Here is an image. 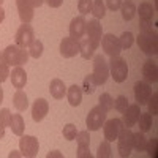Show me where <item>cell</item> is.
<instances>
[{
  "instance_id": "obj_1",
  "label": "cell",
  "mask_w": 158,
  "mask_h": 158,
  "mask_svg": "<svg viewBox=\"0 0 158 158\" xmlns=\"http://www.w3.org/2000/svg\"><path fill=\"white\" fill-rule=\"evenodd\" d=\"M139 49L146 56H156L158 54V35L152 27L141 29L139 36L136 38Z\"/></svg>"
},
{
  "instance_id": "obj_2",
  "label": "cell",
  "mask_w": 158,
  "mask_h": 158,
  "mask_svg": "<svg viewBox=\"0 0 158 158\" xmlns=\"http://www.w3.org/2000/svg\"><path fill=\"white\" fill-rule=\"evenodd\" d=\"M3 57L10 67H19V65L22 67L24 63H27L30 56H29V51H25L24 48L18 44H10L3 51Z\"/></svg>"
},
{
  "instance_id": "obj_3",
  "label": "cell",
  "mask_w": 158,
  "mask_h": 158,
  "mask_svg": "<svg viewBox=\"0 0 158 158\" xmlns=\"http://www.w3.org/2000/svg\"><path fill=\"white\" fill-rule=\"evenodd\" d=\"M109 74L112 76L114 81L118 82V84H122L123 81H127V77H128V65H127L125 59H122L120 56L111 57Z\"/></svg>"
},
{
  "instance_id": "obj_4",
  "label": "cell",
  "mask_w": 158,
  "mask_h": 158,
  "mask_svg": "<svg viewBox=\"0 0 158 158\" xmlns=\"http://www.w3.org/2000/svg\"><path fill=\"white\" fill-rule=\"evenodd\" d=\"M92 76H94L97 85H103L108 81V77H109V63L106 62L104 56L98 54V56L94 57V73H92Z\"/></svg>"
},
{
  "instance_id": "obj_5",
  "label": "cell",
  "mask_w": 158,
  "mask_h": 158,
  "mask_svg": "<svg viewBox=\"0 0 158 158\" xmlns=\"http://www.w3.org/2000/svg\"><path fill=\"white\" fill-rule=\"evenodd\" d=\"M108 117V111L104 109L101 104H97L95 108H92L90 112L87 114V118H85V123H87V128L90 131H97L103 127L104 120Z\"/></svg>"
},
{
  "instance_id": "obj_6",
  "label": "cell",
  "mask_w": 158,
  "mask_h": 158,
  "mask_svg": "<svg viewBox=\"0 0 158 158\" xmlns=\"http://www.w3.org/2000/svg\"><path fill=\"white\" fill-rule=\"evenodd\" d=\"M117 149H118V155L122 158L130 156L131 150H133V131L130 128H122L120 133L117 136Z\"/></svg>"
},
{
  "instance_id": "obj_7",
  "label": "cell",
  "mask_w": 158,
  "mask_h": 158,
  "mask_svg": "<svg viewBox=\"0 0 158 158\" xmlns=\"http://www.w3.org/2000/svg\"><path fill=\"white\" fill-rule=\"evenodd\" d=\"M19 149H21V155L25 156V158H33L36 156L38 153V149H40V144H38V139L35 136H27V135H22L21 139H19Z\"/></svg>"
},
{
  "instance_id": "obj_8",
  "label": "cell",
  "mask_w": 158,
  "mask_h": 158,
  "mask_svg": "<svg viewBox=\"0 0 158 158\" xmlns=\"http://www.w3.org/2000/svg\"><path fill=\"white\" fill-rule=\"evenodd\" d=\"M103 51H104V54L109 56V57H115V56H120V43H118V38L112 33H106L103 38H101V41H100Z\"/></svg>"
},
{
  "instance_id": "obj_9",
  "label": "cell",
  "mask_w": 158,
  "mask_h": 158,
  "mask_svg": "<svg viewBox=\"0 0 158 158\" xmlns=\"http://www.w3.org/2000/svg\"><path fill=\"white\" fill-rule=\"evenodd\" d=\"M123 128V123L120 118H106L103 123V133H104V139L112 142L117 139L120 130Z\"/></svg>"
},
{
  "instance_id": "obj_10",
  "label": "cell",
  "mask_w": 158,
  "mask_h": 158,
  "mask_svg": "<svg viewBox=\"0 0 158 158\" xmlns=\"http://www.w3.org/2000/svg\"><path fill=\"white\" fill-rule=\"evenodd\" d=\"M33 40H35L33 27H32V25H29V24H22L21 27L18 29L16 36H15L16 44L25 49V48H29V46H30V43L33 41Z\"/></svg>"
},
{
  "instance_id": "obj_11",
  "label": "cell",
  "mask_w": 158,
  "mask_h": 158,
  "mask_svg": "<svg viewBox=\"0 0 158 158\" xmlns=\"http://www.w3.org/2000/svg\"><path fill=\"white\" fill-rule=\"evenodd\" d=\"M85 33L90 40V43L94 44V48L97 49L100 46V41H101V38H103V27H101V24L98 19H92L85 24Z\"/></svg>"
},
{
  "instance_id": "obj_12",
  "label": "cell",
  "mask_w": 158,
  "mask_h": 158,
  "mask_svg": "<svg viewBox=\"0 0 158 158\" xmlns=\"http://www.w3.org/2000/svg\"><path fill=\"white\" fill-rule=\"evenodd\" d=\"M77 141V153L76 156L77 158H90L92 153H90V136H89V131L84 130V131H79L74 138Z\"/></svg>"
},
{
  "instance_id": "obj_13",
  "label": "cell",
  "mask_w": 158,
  "mask_h": 158,
  "mask_svg": "<svg viewBox=\"0 0 158 158\" xmlns=\"http://www.w3.org/2000/svg\"><path fill=\"white\" fill-rule=\"evenodd\" d=\"M122 123L125 128H131V127H135L136 122H138V118H139V114H141V109H139V104L135 103V104H128L127 109L122 112Z\"/></svg>"
},
{
  "instance_id": "obj_14",
  "label": "cell",
  "mask_w": 158,
  "mask_h": 158,
  "mask_svg": "<svg viewBox=\"0 0 158 158\" xmlns=\"http://www.w3.org/2000/svg\"><path fill=\"white\" fill-rule=\"evenodd\" d=\"M16 6L22 24H29L33 19V0H16Z\"/></svg>"
},
{
  "instance_id": "obj_15",
  "label": "cell",
  "mask_w": 158,
  "mask_h": 158,
  "mask_svg": "<svg viewBox=\"0 0 158 158\" xmlns=\"http://www.w3.org/2000/svg\"><path fill=\"white\" fill-rule=\"evenodd\" d=\"M133 92H135V100L139 106L146 104L152 95V89H150L149 82H146V81H138L133 87Z\"/></svg>"
},
{
  "instance_id": "obj_16",
  "label": "cell",
  "mask_w": 158,
  "mask_h": 158,
  "mask_svg": "<svg viewBox=\"0 0 158 158\" xmlns=\"http://www.w3.org/2000/svg\"><path fill=\"white\" fill-rule=\"evenodd\" d=\"M85 24H87V21L84 19V16L73 18L70 22V38L76 40V41L82 40V36L85 33Z\"/></svg>"
},
{
  "instance_id": "obj_17",
  "label": "cell",
  "mask_w": 158,
  "mask_h": 158,
  "mask_svg": "<svg viewBox=\"0 0 158 158\" xmlns=\"http://www.w3.org/2000/svg\"><path fill=\"white\" fill-rule=\"evenodd\" d=\"M60 54L65 59H71L76 54H79V41L73 38H63L60 41Z\"/></svg>"
},
{
  "instance_id": "obj_18",
  "label": "cell",
  "mask_w": 158,
  "mask_h": 158,
  "mask_svg": "<svg viewBox=\"0 0 158 158\" xmlns=\"http://www.w3.org/2000/svg\"><path fill=\"white\" fill-rule=\"evenodd\" d=\"M49 112V103L44 98H36L32 106V118L35 122H41Z\"/></svg>"
},
{
  "instance_id": "obj_19",
  "label": "cell",
  "mask_w": 158,
  "mask_h": 158,
  "mask_svg": "<svg viewBox=\"0 0 158 158\" xmlns=\"http://www.w3.org/2000/svg\"><path fill=\"white\" fill-rule=\"evenodd\" d=\"M142 76H144V81H146V82L155 84L158 81V67H156V62H153L152 59L144 62V65H142Z\"/></svg>"
},
{
  "instance_id": "obj_20",
  "label": "cell",
  "mask_w": 158,
  "mask_h": 158,
  "mask_svg": "<svg viewBox=\"0 0 158 158\" xmlns=\"http://www.w3.org/2000/svg\"><path fill=\"white\" fill-rule=\"evenodd\" d=\"M10 77H11V84L15 89H24L25 84H27V74H25V70L21 65L13 70V73H10Z\"/></svg>"
},
{
  "instance_id": "obj_21",
  "label": "cell",
  "mask_w": 158,
  "mask_h": 158,
  "mask_svg": "<svg viewBox=\"0 0 158 158\" xmlns=\"http://www.w3.org/2000/svg\"><path fill=\"white\" fill-rule=\"evenodd\" d=\"M49 94L56 100H62L67 95V85H65V82L62 79H52L51 85H49Z\"/></svg>"
},
{
  "instance_id": "obj_22",
  "label": "cell",
  "mask_w": 158,
  "mask_h": 158,
  "mask_svg": "<svg viewBox=\"0 0 158 158\" xmlns=\"http://www.w3.org/2000/svg\"><path fill=\"white\" fill-rule=\"evenodd\" d=\"M136 13L141 18V22H152V18L155 15V8L149 2H142L139 8H136Z\"/></svg>"
},
{
  "instance_id": "obj_23",
  "label": "cell",
  "mask_w": 158,
  "mask_h": 158,
  "mask_svg": "<svg viewBox=\"0 0 158 158\" xmlns=\"http://www.w3.org/2000/svg\"><path fill=\"white\" fill-rule=\"evenodd\" d=\"M67 98L71 106H79L82 101V89L76 84L71 85L70 89H67Z\"/></svg>"
},
{
  "instance_id": "obj_24",
  "label": "cell",
  "mask_w": 158,
  "mask_h": 158,
  "mask_svg": "<svg viewBox=\"0 0 158 158\" xmlns=\"http://www.w3.org/2000/svg\"><path fill=\"white\" fill-rule=\"evenodd\" d=\"M95 51L97 49L94 48V44L90 43L89 38L79 40V54H81L82 59H85V60L92 59V57H94V54H95Z\"/></svg>"
},
{
  "instance_id": "obj_25",
  "label": "cell",
  "mask_w": 158,
  "mask_h": 158,
  "mask_svg": "<svg viewBox=\"0 0 158 158\" xmlns=\"http://www.w3.org/2000/svg\"><path fill=\"white\" fill-rule=\"evenodd\" d=\"M13 104H15V108L22 112L29 108V100H27V95H25V92L22 89H18L15 97H13Z\"/></svg>"
},
{
  "instance_id": "obj_26",
  "label": "cell",
  "mask_w": 158,
  "mask_h": 158,
  "mask_svg": "<svg viewBox=\"0 0 158 158\" xmlns=\"http://www.w3.org/2000/svg\"><path fill=\"white\" fill-rule=\"evenodd\" d=\"M11 131H13V135H16V136H22L24 135V130H25V123H24V118L21 114H13L11 115Z\"/></svg>"
},
{
  "instance_id": "obj_27",
  "label": "cell",
  "mask_w": 158,
  "mask_h": 158,
  "mask_svg": "<svg viewBox=\"0 0 158 158\" xmlns=\"http://www.w3.org/2000/svg\"><path fill=\"white\" fill-rule=\"evenodd\" d=\"M120 11H122L123 21H131L135 18V15H136V5L131 2V0H127V2H122Z\"/></svg>"
},
{
  "instance_id": "obj_28",
  "label": "cell",
  "mask_w": 158,
  "mask_h": 158,
  "mask_svg": "<svg viewBox=\"0 0 158 158\" xmlns=\"http://www.w3.org/2000/svg\"><path fill=\"white\" fill-rule=\"evenodd\" d=\"M152 114L149 112H141L139 114V118H138V122L139 123V131H142V133H146V131H149L152 128Z\"/></svg>"
},
{
  "instance_id": "obj_29",
  "label": "cell",
  "mask_w": 158,
  "mask_h": 158,
  "mask_svg": "<svg viewBox=\"0 0 158 158\" xmlns=\"http://www.w3.org/2000/svg\"><path fill=\"white\" fill-rule=\"evenodd\" d=\"M147 146V138L144 136L142 131H138V133H133V149L138 152H144Z\"/></svg>"
},
{
  "instance_id": "obj_30",
  "label": "cell",
  "mask_w": 158,
  "mask_h": 158,
  "mask_svg": "<svg viewBox=\"0 0 158 158\" xmlns=\"http://www.w3.org/2000/svg\"><path fill=\"white\" fill-rule=\"evenodd\" d=\"M92 15L95 16V19H101L106 15V5H104L103 0H94L92 2Z\"/></svg>"
},
{
  "instance_id": "obj_31",
  "label": "cell",
  "mask_w": 158,
  "mask_h": 158,
  "mask_svg": "<svg viewBox=\"0 0 158 158\" xmlns=\"http://www.w3.org/2000/svg\"><path fill=\"white\" fill-rule=\"evenodd\" d=\"M43 49H44L43 43L40 41V40H33L29 46V56L33 57V59H40L43 56Z\"/></svg>"
},
{
  "instance_id": "obj_32",
  "label": "cell",
  "mask_w": 158,
  "mask_h": 158,
  "mask_svg": "<svg viewBox=\"0 0 158 158\" xmlns=\"http://www.w3.org/2000/svg\"><path fill=\"white\" fill-rule=\"evenodd\" d=\"M133 41H135V35L131 32H123L120 36H118V43H120L122 49H130L131 46H133Z\"/></svg>"
},
{
  "instance_id": "obj_33",
  "label": "cell",
  "mask_w": 158,
  "mask_h": 158,
  "mask_svg": "<svg viewBox=\"0 0 158 158\" xmlns=\"http://www.w3.org/2000/svg\"><path fill=\"white\" fill-rule=\"evenodd\" d=\"M111 155H112L111 144H109V141H106V139H104L103 142H100V146H98L97 156H98V158H109Z\"/></svg>"
},
{
  "instance_id": "obj_34",
  "label": "cell",
  "mask_w": 158,
  "mask_h": 158,
  "mask_svg": "<svg viewBox=\"0 0 158 158\" xmlns=\"http://www.w3.org/2000/svg\"><path fill=\"white\" fill-rule=\"evenodd\" d=\"M10 76V65L6 63L5 57H3V52H0V84L5 82Z\"/></svg>"
},
{
  "instance_id": "obj_35",
  "label": "cell",
  "mask_w": 158,
  "mask_h": 158,
  "mask_svg": "<svg viewBox=\"0 0 158 158\" xmlns=\"http://www.w3.org/2000/svg\"><path fill=\"white\" fill-rule=\"evenodd\" d=\"M81 89H84V92L85 94H94L95 92V89H97V84H95V79H94V76L92 74H87L85 77H84V81H82V87Z\"/></svg>"
},
{
  "instance_id": "obj_36",
  "label": "cell",
  "mask_w": 158,
  "mask_h": 158,
  "mask_svg": "<svg viewBox=\"0 0 158 158\" xmlns=\"http://www.w3.org/2000/svg\"><path fill=\"white\" fill-rule=\"evenodd\" d=\"M98 101H100V104L106 109L108 112L111 111V109H114V98L108 94V92H104V94H101L100 95V98H98Z\"/></svg>"
},
{
  "instance_id": "obj_37",
  "label": "cell",
  "mask_w": 158,
  "mask_h": 158,
  "mask_svg": "<svg viewBox=\"0 0 158 158\" xmlns=\"http://www.w3.org/2000/svg\"><path fill=\"white\" fill-rule=\"evenodd\" d=\"M146 104L149 108V114L156 115V112H158V94H156V92H153V94L150 95V98L147 100Z\"/></svg>"
},
{
  "instance_id": "obj_38",
  "label": "cell",
  "mask_w": 158,
  "mask_h": 158,
  "mask_svg": "<svg viewBox=\"0 0 158 158\" xmlns=\"http://www.w3.org/2000/svg\"><path fill=\"white\" fill-rule=\"evenodd\" d=\"M63 138L67 139V141H73L74 138H76V135H77V130H76V125H73V123H68V125H65L63 127Z\"/></svg>"
},
{
  "instance_id": "obj_39",
  "label": "cell",
  "mask_w": 158,
  "mask_h": 158,
  "mask_svg": "<svg viewBox=\"0 0 158 158\" xmlns=\"http://www.w3.org/2000/svg\"><path fill=\"white\" fill-rule=\"evenodd\" d=\"M146 152L149 153V156L156 158L158 156V139H149L147 141V146H146Z\"/></svg>"
},
{
  "instance_id": "obj_40",
  "label": "cell",
  "mask_w": 158,
  "mask_h": 158,
  "mask_svg": "<svg viewBox=\"0 0 158 158\" xmlns=\"http://www.w3.org/2000/svg\"><path fill=\"white\" fill-rule=\"evenodd\" d=\"M92 2L94 0H79L77 2V10L81 13V16H85L92 11Z\"/></svg>"
},
{
  "instance_id": "obj_41",
  "label": "cell",
  "mask_w": 158,
  "mask_h": 158,
  "mask_svg": "<svg viewBox=\"0 0 158 158\" xmlns=\"http://www.w3.org/2000/svg\"><path fill=\"white\" fill-rule=\"evenodd\" d=\"M127 106H128V98H127L125 95H118L117 100L114 101V108H115L118 112H123V111L127 109Z\"/></svg>"
},
{
  "instance_id": "obj_42",
  "label": "cell",
  "mask_w": 158,
  "mask_h": 158,
  "mask_svg": "<svg viewBox=\"0 0 158 158\" xmlns=\"http://www.w3.org/2000/svg\"><path fill=\"white\" fill-rule=\"evenodd\" d=\"M11 112H10V109H6V108H3L2 111H0V123H2L3 127H10V123H11Z\"/></svg>"
},
{
  "instance_id": "obj_43",
  "label": "cell",
  "mask_w": 158,
  "mask_h": 158,
  "mask_svg": "<svg viewBox=\"0 0 158 158\" xmlns=\"http://www.w3.org/2000/svg\"><path fill=\"white\" fill-rule=\"evenodd\" d=\"M104 5H106V8H109L111 11H117L122 6V0H106Z\"/></svg>"
},
{
  "instance_id": "obj_44",
  "label": "cell",
  "mask_w": 158,
  "mask_h": 158,
  "mask_svg": "<svg viewBox=\"0 0 158 158\" xmlns=\"http://www.w3.org/2000/svg\"><path fill=\"white\" fill-rule=\"evenodd\" d=\"M44 2H46L51 8H59V6L63 3V0H44Z\"/></svg>"
},
{
  "instance_id": "obj_45",
  "label": "cell",
  "mask_w": 158,
  "mask_h": 158,
  "mask_svg": "<svg viewBox=\"0 0 158 158\" xmlns=\"http://www.w3.org/2000/svg\"><path fill=\"white\" fill-rule=\"evenodd\" d=\"M52 156H62V153L59 150H52V152L48 153V158H52Z\"/></svg>"
},
{
  "instance_id": "obj_46",
  "label": "cell",
  "mask_w": 158,
  "mask_h": 158,
  "mask_svg": "<svg viewBox=\"0 0 158 158\" xmlns=\"http://www.w3.org/2000/svg\"><path fill=\"white\" fill-rule=\"evenodd\" d=\"M43 3H44V0H33V6L35 8H40Z\"/></svg>"
},
{
  "instance_id": "obj_47",
  "label": "cell",
  "mask_w": 158,
  "mask_h": 158,
  "mask_svg": "<svg viewBox=\"0 0 158 158\" xmlns=\"http://www.w3.org/2000/svg\"><path fill=\"white\" fill-rule=\"evenodd\" d=\"M3 19H5V10H3L2 6H0V24L3 22Z\"/></svg>"
},
{
  "instance_id": "obj_48",
  "label": "cell",
  "mask_w": 158,
  "mask_h": 158,
  "mask_svg": "<svg viewBox=\"0 0 158 158\" xmlns=\"http://www.w3.org/2000/svg\"><path fill=\"white\" fill-rule=\"evenodd\" d=\"M3 136H5V127L0 123V139H3Z\"/></svg>"
},
{
  "instance_id": "obj_49",
  "label": "cell",
  "mask_w": 158,
  "mask_h": 158,
  "mask_svg": "<svg viewBox=\"0 0 158 158\" xmlns=\"http://www.w3.org/2000/svg\"><path fill=\"white\" fill-rule=\"evenodd\" d=\"M3 101V90H2V87H0V103Z\"/></svg>"
},
{
  "instance_id": "obj_50",
  "label": "cell",
  "mask_w": 158,
  "mask_h": 158,
  "mask_svg": "<svg viewBox=\"0 0 158 158\" xmlns=\"http://www.w3.org/2000/svg\"><path fill=\"white\" fill-rule=\"evenodd\" d=\"M2 3H3V0H0V6H2Z\"/></svg>"
}]
</instances>
